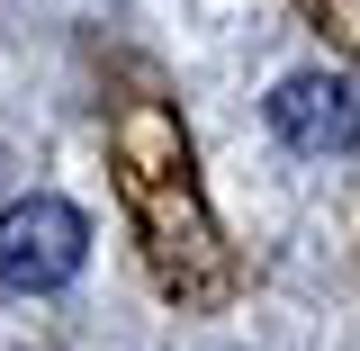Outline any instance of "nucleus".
Instances as JSON below:
<instances>
[{"instance_id":"obj_1","label":"nucleus","mask_w":360,"mask_h":351,"mask_svg":"<svg viewBox=\"0 0 360 351\" xmlns=\"http://www.w3.org/2000/svg\"><path fill=\"white\" fill-rule=\"evenodd\" d=\"M82 253H90V225H82V208L72 198H18L9 217H0V279L9 288H63L72 270H82Z\"/></svg>"},{"instance_id":"obj_2","label":"nucleus","mask_w":360,"mask_h":351,"mask_svg":"<svg viewBox=\"0 0 360 351\" xmlns=\"http://www.w3.org/2000/svg\"><path fill=\"white\" fill-rule=\"evenodd\" d=\"M270 127L288 135V144H307V153L352 144L360 135V82H342V72H297V82L270 90Z\"/></svg>"}]
</instances>
